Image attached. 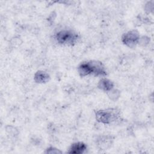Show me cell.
Here are the masks:
<instances>
[{
    "label": "cell",
    "mask_w": 154,
    "mask_h": 154,
    "mask_svg": "<svg viewBox=\"0 0 154 154\" xmlns=\"http://www.w3.org/2000/svg\"><path fill=\"white\" fill-rule=\"evenodd\" d=\"M78 72L82 77L90 74H94L96 76H104L106 74L103 64L96 61L81 63L78 67Z\"/></svg>",
    "instance_id": "6da1fadb"
},
{
    "label": "cell",
    "mask_w": 154,
    "mask_h": 154,
    "mask_svg": "<svg viewBox=\"0 0 154 154\" xmlns=\"http://www.w3.org/2000/svg\"><path fill=\"white\" fill-rule=\"evenodd\" d=\"M119 117V112L116 109L99 110L96 112V119L100 123L109 124L115 122Z\"/></svg>",
    "instance_id": "7a4b0ae2"
},
{
    "label": "cell",
    "mask_w": 154,
    "mask_h": 154,
    "mask_svg": "<svg viewBox=\"0 0 154 154\" xmlns=\"http://www.w3.org/2000/svg\"><path fill=\"white\" fill-rule=\"evenodd\" d=\"M78 38L76 33L70 30H62L56 34L55 38L57 41L63 45H73L75 44Z\"/></svg>",
    "instance_id": "3957f363"
},
{
    "label": "cell",
    "mask_w": 154,
    "mask_h": 154,
    "mask_svg": "<svg viewBox=\"0 0 154 154\" xmlns=\"http://www.w3.org/2000/svg\"><path fill=\"white\" fill-rule=\"evenodd\" d=\"M122 42L129 48L135 47L140 40V35L136 31H131L123 34Z\"/></svg>",
    "instance_id": "277c9868"
},
{
    "label": "cell",
    "mask_w": 154,
    "mask_h": 154,
    "mask_svg": "<svg viewBox=\"0 0 154 154\" xmlns=\"http://www.w3.org/2000/svg\"><path fill=\"white\" fill-rule=\"evenodd\" d=\"M87 149V146L82 142L73 143L70 147L68 153L70 154H81L84 152Z\"/></svg>",
    "instance_id": "5b68a950"
},
{
    "label": "cell",
    "mask_w": 154,
    "mask_h": 154,
    "mask_svg": "<svg viewBox=\"0 0 154 154\" xmlns=\"http://www.w3.org/2000/svg\"><path fill=\"white\" fill-rule=\"evenodd\" d=\"M34 81L37 83H45L47 82L49 79V75L45 72L43 71H37L34 75Z\"/></svg>",
    "instance_id": "8992f818"
},
{
    "label": "cell",
    "mask_w": 154,
    "mask_h": 154,
    "mask_svg": "<svg viewBox=\"0 0 154 154\" xmlns=\"http://www.w3.org/2000/svg\"><path fill=\"white\" fill-rule=\"evenodd\" d=\"M114 87V84L112 81L108 79H102L99 84H98V87L105 91H111Z\"/></svg>",
    "instance_id": "52a82bcc"
},
{
    "label": "cell",
    "mask_w": 154,
    "mask_h": 154,
    "mask_svg": "<svg viewBox=\"0 0 154 154\" xmlns=\"http://www.w3.org/2000/svg\"><path fill=\"white\" fill-rule=\"evenodd\" d=\"M46 153H61L60 151H59L58 149L53 148V147H50L47 149Z\"/></svg>",
    "instance_id": "ba28073f"
}]
</instances>
